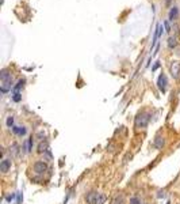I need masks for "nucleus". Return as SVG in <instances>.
Masks as SVG:
<instances>
[{
    "label": "nucleus",
    "instance_id": "1",
    "mask_svg": "<svg viewBox=\"0 0 180 204\" xmlns=\"http://www.w3.org/2000/svg\"><path fill=\"white\" fill-rule=\"evenodd\" d=\"M0 78H2V84H0V90H2L3 94L8 93L12 87V75L8 70H3L2 74H0Z\"/></svg>",
    "mask_w": 180,
    "mask_h": 204
},
{
    "label": "nucleus",
    "instance_id": "2",
    "mask_svg": "<svg viewBox=\"0 0 180 204\" xmlns=\"http://www.w3.org/2000/svg\"><path fill=\"white\" fill-rule=\"evenodd\" d=\"M150 121V114L148 112H141L138 113V116L134 120V125L135 128H145Z\"/></svg>",
    "mask_w": 180,
    "mask_h": 204
},
{
    "label": "nucleus",
    "instance_id": "3",
    "mask_svg": "<svg viewBox=\"0 0 180 204\" xmlns=\"http://www.w3.org/2000/svg\"><path fill=\"white\" fill-rule=\"evenodd\" d=\"M167 84H168V80H167V76L165 74H161L157 79V87L161 93H165L167 91Z\"/></svg>",
    "mask_w": 180,
    "mask_h": 204
},
{
    "label": "nucleus",
    "instance_id": "4",
    "mask_svg": "<svg viewBox=\"0 0 180 204\" xmlns=\"http://www.w3.org/2000/svg\"><path fill=\"white\" fill-rule=\"evenodd\" d=\"M46 170H47V165H46V162H43V161H38V162L34 163V171H35L37 174H43Z\"/></svg>",
    "mask_w": 180,
    "mask_h": 204
},
{
    "label": "nucleus",
    "instance_id": "5",
    "mask_svg": "<svg viewBox=\"0 0 180 204\" xmlns=\"http://www.w3.org/2000/svg\"><path fill=\"white\" fill-rule=\"evenodd\" d=\"M171 74L175 79H178L180 76V61H172L171 64Z\"/></svg>",
    "mask_w": 180,
    "mask_h": 204
},
{
    "label": "nucleus",
    "instance_id": "6",
    "mask_svg": "<svg viewBox=\"0 0 180 204\" xmlns=\"http://www.w3.org/2000/svg\"><path fill=\"white\" fill-rule=\"evenodd\" d=\"M97 196H99V193L95 192V191H91V192L87 193V196H85V200H87L88 204H95V203H96Z\"/></svg>",
    "mask_w": 180,
    "mask_h": 204
},
{
    "label": "nucleus",
    "instance_id": "7",
    "mask_svg": "<svg viewBox=\"0 0 180 204\" xmlns=\"http://www.w3.org/2000/svg\"><path fill=\"white\" fill-rule=\"evenodd\" d=\"M9 169H11V161L9 159H3L0 162V171L2 173H7Z\"/></svg>",
    "mask_w": 180,
    "mask_h": 204
},
{
    "label": "nucleus",
    "instance_id": "8",
    "mask_svg": "<svg viewBox=\"0 0 180 204\" xmlns=\"http://www.w3.org/2000/svg\"><path fill=\"white\" fill-rule=\"evenodd\" d=\"M47 150H49V143L46 142V140H42L39 144H38V150H37V152L38 154H45Z\"/></svg>",
    "mask_w": 180,
    "mask_h": 204
},
{
    "label": "nucleus",
    "instance_id": "9",
    "mask_svg": "<svg viewBox=\"0 0 180 204\" xmlns=\"http://www.w3.org/2000/svg\"><path fill=\"white\" fill-rule=\"evenodd\" d=\"M12 132L15 135H18V136H24L27 133V129L24 127H17V125H14L12 127Z\"/></svg>",
    "mask_w": 180,
    "mask_h": 204
},
{
    "label": "nucleus",
    "instance_id": "10",
    "mask_svg": "<svg viewBox=\"0 0 180 204\" xmlns=\"http://www.w3.org/2000/svg\"><path fill=\"white\" fill-rule=\"evenodd\" d=\"M164 144H165V139H164L163 136H157L156 139H154V143H153V146L156 147L157 150H161L164 147Z\"/></svg>",
    "mask_w": 180,
    "mask_h": 204
},
{
    "label": "nucleus",
    "instance_id": "11",
    "mask_svg": "<svg viewBox=\"0 0 180 204\" xmlns=\"http://www.w3.org/2000/svg\"><path fill=\"white\" fill-rule=\"evenodd\" d=\"M178 15H179L178 7H172V8H171V11H169V19H171V21L176 19V18H178Z\"/></svg>",
    "mask_w": 180,
    "mask_h": 204
},
{
    "label": "nucleus",
    "instance_id": "12",
    "mask_svg": "<svg viewBox=\"0 0 180 204\" xmlns=\"http://www.w3.org/2000/svg\"><path fill=\"white\" fill-rule=\"evenodd\" d=\"M176 45H178V38H176V36L169 37V38H168V48L173 49Z\"/></svg>",
    "mask_w": 180,
    "mask_h": 204
},
{
    "label": "nucleus",
    "instance_id": "13",
    "mask_svg": "<svg viewBox=\"0 0 180 204\" xmlns=\"http://www.w3.org/2000/svg\"><path fill=\"white\" fill-rule=\"evenodd\" d=\"M23 86H24V80H23V79H20V80H19L18 83H17V86H14L12 91H14V93H19L22 89H23Z\"/></svg>",
    "mask_w": 180,
    "mask_h": 204
},
{
    "label": "nucleus",
    "instance_id": "14",
    "mask_svg": "<svg viewBox=\"0 0 180 204\" xmlns=\"http://www.w3.org/2000/svg\"><path fill=\"white\" fill-rule=\"evenodd\" d=\"M33 143H34L33 136H31V137H28L27 144H26V151H27V152H31V151H33Z\"/></svg>",
    "mask_w": 180,
    "mask_h": 204
},
{
    "label": "nucleus",
    "instance_id": "15",
    "mask_svg": "<svg viewBox=\"0 0 180 204\" xmlns=\"http://www.w3.org/2000/svg\"><path fill=\"white\" fill-rule=\"evenodd\" d=\"M106 200H107L106 194H103V193H99V196H97V199H96V203H95V204H104V203H106Z\"/></svg>",
    "mask_w": 180,
    "mask_h": 204
},
{
    "label": "nucleus",
    "instance_id": "16",
    "mask_svg": "<svg viewBox=\"0 0 180 204\" xmlns=\"http://www.w3.org/2000/svg\"><path fill=\"white\" fill-rule=\"evenodd\" d=\"M114 204H125V199H123V196H116V199L114 200Z\"/></svg>",
    "mask_w": 180,
    "mask_h": 204
},
{
    "label": "nucleus",
    "instance_id": "17",
    "mask_svg": "<svg viewBox=\"0 0 180 204\" xmlns=\"http://www.w3.org/2000/svg\"><path fill=\"white\" fill-rule=\"evenodd\" d=\"M12 99H14L15 102H19L22 99V95H20V93H14V95H12Z\"/></svg>",
    "mask_w": 180,
    "mask_h": 204
},
{
    "label": "nucleus",
    "instance_id": "18",
    "mask_svg": "<svg viewBox=\"0 0 180 204\" xmlns=\"http://www.w3.org/2000/svg\"><path fill=\"white\" fill-rule=\"evenodd\" d=\"M7 127H8V128H12V127H14V117H12V116H9V117L7 118Z\"/></svg>",
    "mask_w": 180,
    "mask_h": 204
},
{
    "label": "nucleus",
    "instance_id": "19",
    "mask_svg": "<svg viewBox=\"0 0 180 204\" xmlns=\"http://www.w3.org/2000/svg\"><path fill=\"white\" fill-rule=\"evenodd\" d=\"M130 204H141V202H140V199H138V197H131V199H130Z\"/></svg>",
    "mask_w": 180,
    "mask_h": 204
},
{
    "label": "nucleus",
    "instance_id": "20",
    "mask_svg": "<svg viewBox=\"0 0 180 204\" xmlns=\"http://www.w3.org/2000/svg\"><path fill=\"white\" fill-rule=\"evenodd\" d=\"M14 197H15L14 193H12V194H8V196L6 197V200H7V202H11V200H14Z\"/></svg>",
    "mask_w": 180,
    "mask_h": 204
},
{
    "label": "nucleus",
    "instance_id": "21",
    "mask_svg": "<svg viewBox=\"0 0 180 204\" xmlns=\"http://www.w3.org/2000/svg\"><path fill=\"white\" fill-rule=\"evenodd\" d=\"M164 26H165V29H167V31H169V30H171V27H169V25H168V22H164Z\"/></svg>",
    "mask_w": 180,
    "mask_h": 204
},
{
    "label": "nucleus",
    "instance_id": "22",
    "mask_svg": "<svg viewBox=\"0 0 180 204\" xmlns=\"http://www.w3.org/2000/svg\"><path fill=\"white\" fill-rule=\"evenodd\" d=\"M146 204H148V203H146Z\"/></svg>",
    "mask_w": 180,
    "mask_h": 204
}]
</instances>
